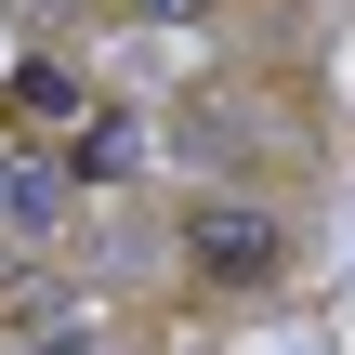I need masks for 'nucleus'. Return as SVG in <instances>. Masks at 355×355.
<instances>
[{"label":"nucleus","instance_id":"1","mask_svg":"<svg viewBox=\"0 0 355 355\" xmlns=\"http://www.w3.org/2000/svg\"><path fill=\"white\" fill-rule=\"evenodd\" d=\"M184 263H198L211 290H263V277L290 263V224H277L263 198H198V211H184Z\"/></svg>","mask_w":355,"mask_h":355},{"label":"nucleus","instance_id":"2","mask_svg":"<svg viewBox=\"0 0 355 355\" xmlns=\"http://www.w3.org/2000/svg\"><path fill=\"white\" fill-rule=\"evenodd\" d=\"M145 145H158V132H145V105H105V92H92V105H79V132H66V171L132 184V171H145Z\"/></svg>","mask_w":355,"mask_h":355},{"label":"nucleus","instance_id":"3","mask_svg":"<svg viewBox=\"0 0 355 355\" xmlns=\"http://www.w3.org/2000/svg\"><path fill=\"white\" fill-rule=\"evenodd\" d=\"M119 26H211V0H119Z\"/></svg>","mask_w":355,"mask_h":355}]
</instances>
